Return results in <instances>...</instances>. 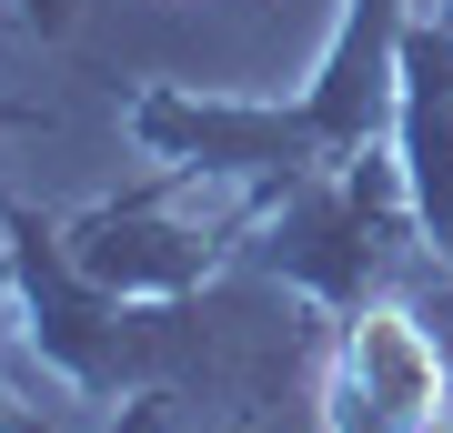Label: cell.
<instances>
[{
  "label": "cell",
  "mask_w": 453,
  "mask_h": 433,
  "mask_svg": "<svg viewBox=\"0 0 453 433\" xmlns=\"http://www.w3.org/2000/svg\"><path fill=\"white\" fill-rule=\"evenodd\" d=\"M353 383L383 423H434L443 414V343L423 333L413 313H363L353 322Z\"/></svg>",
  "instance_id": "1"
},
{
  "label": "cell",
  "mask_w": 453,
  "mask_h": 433,
  "mask_svg": "<svg viewBox=\"0 0 453 433\" xmlns=\"http://www.w3.org/2000/svg\"><path fill=\"white\" fill-rule=\"evenodd\" d=\"M413 433H453V423H443V414H434V423H413Z\"/></svg>",
  "instance_id": "2"
}]
</instances>
